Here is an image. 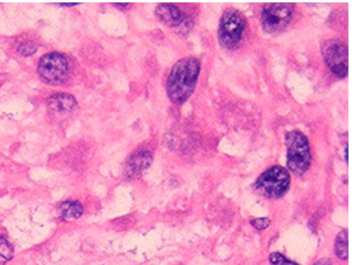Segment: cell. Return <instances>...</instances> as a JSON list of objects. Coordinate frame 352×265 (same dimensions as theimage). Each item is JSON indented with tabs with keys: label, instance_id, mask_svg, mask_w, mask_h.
<instances>
[{
	"label": "cell",
	"instance_id": "cell-1",
	"mask_svg": "<svg viewBox=\"0 0 352 265\" xmlns=\"http://www.w3.org/2000/svg\"><path fill=\"white\" fill-rule=\"evenodd\" d=\"M201 62L196 58L181 59L167 78V96L174 104H184L192 96L199 81Z\"/></svg>",
	"mask_w": 352,
	"mask_h": 265
},
{
	"label": "cell",
	"instance_id": "cell-2",
	"mask_svg": "<svg viewBox=\"0 0 352 265\" xmlns=\"http://www.w3.org/2000/svg\"><path fill=\"white\" fill-rule=\"evenodd\" d=\"M288 172L296 177L306 173L311 164L309 140L301 131L293 130L286 135Z\"/></svg>",
	"mask_w": 352,
	"mask_h": 265
},
{
	"label": "cell",
	"instance_id": "cell-3",
	"mask_svg": "<svg viewBox=\"0 0 352 265\" xmlns=\"http://www.w3.org/2000/svg\"><path fill=\"white\" fill-rule=\"evenodd\" d=\"M253 187L267 199H280L291 187V173L283 166H272L256 179Z\"/></svg>",
	"mask_w": 352,
	"mask_h": 265
},
{
	"label": "cell",
	"instance_id": "cell-4",
	"mask_svg": "<svg viewBox=\"0 0 352 265\" xmlns=\"http://www.w3.org/2000/svg\"><path fill=\"white\" fill-rule=\"evenodd\" d=\"M248 28V20L241 11L228 8L219 21V43L226 50H236L241 45Z\"/></svg>",
	"mask_w": 352,
	"mask_h": 265
},
{
	"label": "cell",
	"instance_id": "cell-5",
	"mask_svg": "<svg viewBox=\"0 0 352 265\" xmlns=\"http://www.w3.org/2000/svg\"><path fill=\"white\" fill-rule=\"evenodd\" d=\"M294 4H266L261 10V21L263 30L267 34H278L285 31L294 13Z\"/></svg>",
	"mask_w": 352,
	"mask_h": 265
},
{
	"label": "cell",
	"instance_id": "cell-6",
	"mask_svg": "<svg viewBox=\"0 0 352 265\" xmlns=\"http://www.w3.org/2000/svg\"><path fill=\"white\" fill-rule=\"evenodd\" d=\"M322 55L330 73L340 78L348 76V47L338 39H330L322 45Z\"/></svg>",
	"mask_w": 352,
	"mask_h": 265
},
{
	"label": "cell",
	"instance_id": "cell-7",
	"mask_svg": "<svg viewBox=\"0 0 352 265\" xmlns=\"http://www.w3.org/2000/svg\"><path fill=\"white\" fill-rule=\"evenodd\" d=\"M38 73L48 85H61L69 74L68 59L60 53L45 55L38 62Z\"/></svg>",
	"mask_w": 352,
	"mask_h": 265
},
{
	"label": "cell",
	"instance_id": "cell-8",
	"mask_svg": "<svg viewBox=\"0 0 352 265\" xmlns=\"http://www.w3.org/2000/svg\"><path fill=\"white\" fill-rule=\"evenodd\" d=\"M155 14L166 26L173 28L177 34H187L192 31L194 20L187 16L179 6L174 4H160L155 10Z\"/></svg>",
	"mask_w": 352,
	"mask_h": 265
},
{
	"label": "cell",
	"instance_id": "cell-9",
	"mask_svg": "<svg viewBox=\"0 0 352 265\" xmlns=\"http://www.w3.org/2000/svg\"><path fill=\"white\" fill-rule=\"evenodd\" d=\"M152 162H153V156L148 151L140 150L134 152L127 160L125 166V176L127 179L138 178L150 167Z\"/></svg>",
	"mask_w": 352,
	"mask_h": 265
},
{
	"label": "cell",
	"instance_id": "cell-10",
	"mask_svg": "<svg viewBox=\"0 0 352 265\" xmlns=\"http://www.w3.org/2000/svg\"><path fill=\"white\" fill-rule=\"evenodd\" d=\"M48 107L54 112H69L75 110L77 107V102L74 96L69 94H54L48 97L47 100Z\"/></svg>",
	"mask_w": 352,
	"mask_h": 265
},
{
	"label": "cell",
	"instance_id": "cell-11",
	"mask_svg": "<svg viewBox=\"0 0 352 265\" xmlns=\"http://www.w3.org/2000/svg\"><path fill=\"white\" fill-rule=\"evenodd\" d=\"M58 211L63 220L78 219L83 214V207L78 201H65L58 206Z\"/></svg>",
	"mask_w": 352,
	"mask_h": 265
},
{
	"label": "cell",
	"instance_id": "cell-12",
	"mask_svg": "<svg viewBox=\"0 0 352 265\" xmlns=\"http://www.w3.org/2000/svg\"><path fill=\"white\" fill-rule=\"evenodd\" d=\"M333 251L337 257L342 261L348 259V231L343 229L341 233H338L335 240Z\"/></svg>",
	"mask_w": 352,
	"mask_h": 265
},
{
	"label": "cell",
	"instance_id": "cell-13",
	"mask_svg": "<svg viewBox=\"0 0 352 265\" xmlns=\"http://www.w3.org/2000/svg\"><path fill=\"white\" fill-rule=\"evenodd\" d=\"M13 257V248L11 244L0 236V265H5Z\"/></svg>",
	"mask_w": 352,
	"mask_h": 265
},
{
	"label": "cell",
	"instance_id": "cell-14",
	"mask_svg": "<svg viewBox=\"0 0 352 265\" xmlns=\"http://www.w3.org/2000/svg\"><path fill=\"white\" fill-rule=\"evenodd\" d=\"M36 50H38L36 43H33V41H25V43H20L16 50L21 56H31V55L34 54Z\"/></svg>",
	"mask_w": 352,
	"mask_h": 265
},
{
	"label": "cell",
	"instance_id": "cell-15",
	"mask_svg": "<svg viewBox=\"0 0 352 265\" xmlns=\"http://www.w3.org/2000/svg\"><path fill=\"white\" fill-rule=\"evenodd\" d=\"M270 264L271 265H300L296 262L288 259L286 256H283L280 253H272L270 255Z\"/></svg>",
	"mask_w": 352,
	"mask_h": 265
},
{
	"label": "cell",
	"instance_id": "cell-16",
	"mask_svg": "<svg viewBox=\"0 0 352 265\" xmlns=\"http://www.w3.org/2000/svg\"><path fill=\"white\" fill-rule=\"evenodd\" d=\"M250 223L253 228H256V231H265L271 224V220L268 218H256V219L251 220Z\"/></svg>",
	"mask_w": 352,
	"mask_h": 265
},
{
	"label": "cell",
	"instance_id": "cell-17",
	"mask_svg": "<svg viewBox=\"0 0 352 265\" xmlns=\"http://www.w3.org/2000/svg\"><path fill=\"white\" fill-rule=\"evenodd\" d=\"M313 265H333L331 264V261L330 259H327V258H321V259H318V261L315 262Z\"/></svg>",
	"mask_w": 352,
	"mask_h": 265
},
{
	"label": "cell",
	"instance_id": "cell-18",
	"mask_svg": "<svg viewBox=\"0 0 352 265\" xmlns=\"http://www.w3.org/2000/svg\"><path fill=\"white\" fill-rule=\"evenodd\" d=\"M113 6H116V8H129L131 6V4H113Z\"/></svg>",
	"mask_w": 352,
	"mask_h": 265
},
{
	"label": "cell",
	"instance_id": "cell-19",
	"mask_svg": "<svg viewBox=\"0 0 352 265\" xmlns=\"http://www.w3.org/2000/svg\"><path fill=\"white\" fill-rule=\"evenodd\" d=\"M58 5H61V6H75V5L78 4H77V3H68V4H65V3H60Z\"/></svg>",
	"mask_w": 352,
	"mask_h": 265
}]
</instances>
